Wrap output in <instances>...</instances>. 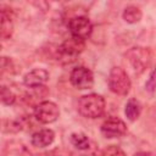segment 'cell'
<instances>
[{"instance_id":"17","label":"cell","mask_w":156,"mask_h":156,"mask_svg":"<svg viewBox=\"0 0 156 156\" xmlns=\"http://www.w3.org/2000/svg\"><path fill=\"white\" fill-rule=\"evenodd\" d=\"M101 156H126V154L119 146L110 145V146H107V147H105L102 150Z\"/></svg>"},{"instance_id":"5","label":"cell","mask_w":156,"mask_h":156,"mask_svg":"<svg viewBox=\"0 0 156 156\" xmlns=\"http://www.w3.org/2000/svg\"><path fill=\"white\" fill-rule=\"evenodd\" d=\"M60 116L58 106L52 101H41L35 106L34 117L38 122L49 124L55 122Z\"/></svg>"},{"instance_id":"14","label":"cell","mask_w":156,"mask_h":156,"mask_svg":"<svg viewBox=\"0 0 156 156\" xmlns=\"http://www.w3.org/2000/svg\"><path fill=\"white\" fill-rule=\"evenodd\" d=\"M140 112H141V105L139 104V101L135 99H129L124 108V113L127 118L129 121H135L140 116Z\"/></svg>"},{"instance_id":"2","label":"cell","mask_w":156,"mask_h":156,"mask_svg":"<svg viewBox=\"0 0 156 156\" xmlns=\"http://www.w3.org/2000/svg\"><path fill=\"white\" fill-rule=\"evenodd\" d=\"M126 58L129 62V65L132 66L133 71L138 74L143 73L150 65L152 61V52L149 48H144V46H134L130 48L127 52H126Z\"/></svg>"},{"instance_id":"9","label":"cell","mask_w":156,"mask_h":156,"mask_svg":"<svg viewBox=\"0 0 156 156\" xmlns=\"http://www.w3.org/2000/svg\"><path fill=\"white\" fill-rule=\"evenodd\" d=\"M49 79V73L48 71L43 69V68H35L32 69L30 72H28L24 78H23V83L24 85L29 87V88H40L43 87Z\"/></svg>"},{"instance_id":"8","label":"cell","mask_w":156,"mask_h":156,"mask_svg":"<svg viewBox=\"0 0 156 156\" xmlns=\"http://www.w3.org/2000/svg\"><path fill=\"white\" fill-rule=\"evenodd\" d=\"M126 132H127V126L118 117H111L101 124V134L107 139L119 138L124 135Z\"/></svg>"},{"instance_id":"1","label":"cell","mask_w":156,"mask_h":156,"mask_svg":"<svg viewBox=\"0 0 156 156\" xmlns=\"http://www.w3.org/2000/svg\"><path fill=\"white\" fill-rule=\"evenodd\" d=\"M105 99L99 94L83 95L78 101V111L85 118H99L105 112Z\"/></svg>"},{"instance_id":"7","label":"cell","mask_w":156,"mask_h":156,"mask_svg":"<svg viewBox=\"0 0 156 156\" xmlns=\"http://www.w3.org/2000/svg\"><path fill=\"white\" fill-rule=\"evenodd\" d=\"M68 29H69L72 37L84 40L90 37V34L93 32V26L88 17L77 16L68 21Z\"/></svg>"},{"instance_id":"15","label":"cell","mask_w":156,"mask_h":156,"mask_svg":"<svg viewBox=\"0 0 156 156\" xmlns=\"http://www.w3.org/2000/svg\"><path fill=\"white\" fill-rule=\"evenodd\" d=\"M71 143L78 150H88L90 147V141L88 136L83 133H73L71 134Z\"/></svg>"},{"instance_id":"3","label":"cell","mask_w":156,"mask_h":156,"mask_svg":"<svg viewBox=\"0 0 156 156\" xmlns=\"http://www.w3.org/2000/svg\"><path fill=\"white\" fill-rule=\"evenodd\" d=\"M84 46L85 45L83 39L71 37L57 46L56 58L63 62H72L80 55V52L84 50Z\"/></svg>"},{"instance_id":"6","label":"cell","mask_w":156,"mask_h":156,"mask_svg":"<svg viewBox=\"0 0 156 156\" xmlns=\"http://www.w3.org/2000/svg\"><path fill=\"white\" fill-rule=\"evenodd\" d=\"M69 80L74 88L80 89V90L90 89L94 85L93 72L84 66H79V67L73 68L71 74H69Z\"/></svg>"},{"instance_id":"12","label":"cell","mask_w":156,"mask_h":156,"mask_svg":"<svg viewBox=\"0 0 156 156\" xmlns=\"http://www.w3.org/2000/svg\"><path fill=\"white\" fill-rule=\"evenodd\" d=\"M12 18H13V15L11 9L6 10L2 6L1 7V28H0V35L2 39H7L12 34V30H13Z\"/></svg>"},{"instance_id":"16","label":"cell","mask_w":156,"mask_h":156,"mask_svg":"<svg viewBox=\"0 0 156 156\" xmlns=\"http://www.w3.org/2000/svg\"><path fill=\"white\" fill-rule=\"evenodd\" d=\"M0 96H1V102L4 105H7V106L13 105L15 101H16L15 93L10 88H7V87H1V94H0Z\"/></svg>"},{"instance_id":"19","label":"cell","mask_w":156,"mask_h":156,"mask_svg":"<svg viewBox=\"0 0 156 156\" xmlns=\"http://www.w3.org/2000/svg\"><path fill=\"white\" fill-rule=\"evenodd\" d=\"M145 89L150 93H154L156 90V68L150 73L149 79L145 83Z\"/></svg>"},{"instance_id":"18","label":"cell","mask_w":156,"mask_h":156,"mask_svg":"<svg viewBox=\"0 0 156 156\" xmlns=\"http://www.w3.org/2000/svg\"><path fill=\"white\" fill-rule=\"evenodd\" d=\"M2 129H4V132L16 133V132H18V130L22 129V124L18 121H4Z\"/></svg>"},{"instance_id":"10","label":"cell","mask_w":156,"mask_h":156,"mask_svg":"<svg viewBox=\"0 0 156 156\" xmlns=\"http://www.w3.org/2000/svg\"><path fill=\"white\" fill-rule=\"evenodd\" d=\"M55 133L51 129H40L32 135V145L37 147H46L52 144Z\"/></svg>"},{"instance_id":"4","label":"cell","mask_w":156,"mask_h":156,"mask_svg":"<svg viewBox=\"0 0 156 156\" xmlns=\"http://www.w3.org/2000/svg\"><path fill=\"white\" fill-rule=\"evenodd\" d=\"M130 79L122 67H112L108 74V88L117 95H127L130 90Z\"/></svg>"},{"instance_id":"13","label":"cell","mask_w":156,"mask_h":156,"mask_svg":"<svg viewBox=\"0 0 156 156\" xmlns=\"http://www.w3.org/2000/svg\"><path fill=\"white\" fill-rule=\"evenodd\" d=\"M141 10L138 7V6H134V5H129L124 9L123 13H122V17L123 20L127 22V23H138L140 20H141Z\"/></svg>"},{"instance_id":"21","label":"cell","mask_w":156,"mask_h":156,"mask_svg":"<svg viewBox=\"0 0 156 156\" xmlns=\"http://www.w3.org/2000/svg\"><path fill=\"white\" fill-rule=\"evenodd\" d=\"M133 156H151V154L146 151H139V152H135Z\"/></svg>"},{"instance_id":"11","label":"cell","mask_w":156,"mask_h":156,"mask_svg":"<svg viewBox=\"0 0 156 156\" xmlns=\"http://www.w3.org/2000/svg\"><path fill=\"white\" fill-rule=\"evenodd\" d=\"M2 156H32V155L24 144L16 140H10L4 146Z\"/></svg>"},{"instance_id":"20","label":"cell","mask_w":156,"mask_h":156,"mask_svg":"<svg viewBox=\"0 0 156 156\" xmlns=\"http://www.w3.org/2000/svg\"><path fill=\"white\" fill-rule=\"evenodd\" d=\"M39 156H61V155L57 154L56 151H49V152H44V154H41Z\"/></svg>"}]
</instances>
